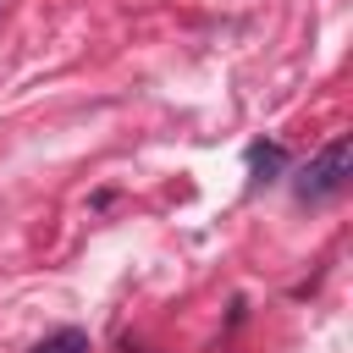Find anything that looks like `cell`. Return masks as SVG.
Masks as SVG:
<instances>
[{
    "label": "cell",
    "mask_w": 353,
    "mask_h": 353,
    "mask_svg": "<svg viewBox=\"0 0 353 353\" xmlns=\"http://www.w3.org/2000/svg\"><path fill=\"white\" fill-rule=\"evenodd\" d=\"M347 176H353V143H347V132H336L309 165H298L292 193H298V204H325L347 188Z\"/></svg>",
    "instance_id": "cell-1"
},
{
    "label": "cell",
    "mask_w": 353,
    "mask_h": 353,
    "mask_svg": "<svg viewBox=\"0 0 353 353\" xmlns=\"http://www.w3.org/2000/svg\"><path fill=\"white\" fill-rule=\"evenodd\" d=\"M287 171V149L281 143H248V188H265Z\"/></svg>",
    "instance_id": "cell-2"
},
{
    "label": "cell",
    "mask_w": 353,
    "mask_h": 353,
    "mask_svg": "<svg viewBox=\"0 0 353 353\" xmlns=\"http://www.w3.org/2000/svg\"><path fill=\"white\" fill-rule=\"evenodd\" d=\"M28 353H94V342H88L83 325H61V331H50L44 342H33Z\"/></svg>",
    "instance_id": "cell-3"
}]
</instances>
